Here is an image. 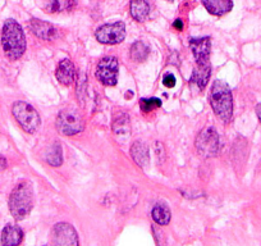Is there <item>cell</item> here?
<instances>
[{
	"label": "cell",
	"instance_id": "cell-12",
	"mask_svg": "<svg viewBox=\"0 0 261 246\" xmlns=\"http://www.w3.org/2000/svg\"><path fill=\"white\" fill-rule=\"evenodd\" d=\"M23 241V231L19 226L7 225L2 231V246H19Z\"/></svg>",
	"mask_w": 261,
	"mask_h": 246
},
{
	"label": "cell",
	"instance_id": "cell-15",
	"mask_svg": "<svg viewBox=\"0 0 261 246\" xmlns=\"http://www.w3.org/2000/svg\"><path fill=\"white\" fill-rule=\"evenodd\" d=\"M74 6H76L74 0H42V9L50 14L72 11Z\"/></svg>",
	"mask_w": 261,
	"mask_h": 246
},
{
	"label": "cell",
	"instance_id": "cell-13",
	"mask_svg": "<svg viewBox=\"0 0 261 246\" xmlns=\"http://www.w3.org/2000/svg\"><path fill=\"white\" fill-rule=\"evenodd\" d=\"M74 77H76V69L73 63L69 59H63L57 68V79L65 86L73 84Z\"/></svg>",
	"mask_w": 261,
	"mask_h": 246
},
{
	"label": "cell",
	"instance_id": "cell-9",
	"mask_svg": "<svg viewBox=\"0 0 261 246\" xmlns=\"http://www.w3.org/2000/svg\"><path fill=\"white\" fill-rule=\"evenodd\" d=\"M51 240L54 246H80L79 235L69 223H58L51 231Z\"/></svg>",
	"mask_w": 261,
	"mask_h": 246
},
{
	"label": "cell",
	"instance_id": "cell-24",
	"mask_svg": "<svg viewBox=\"0 0 261 246\" xmlns=\"http://www.w3.org/2000/svg\"><path fill=\"white\" fill-rule=\"evenodd\" d=\"M163 84L167 87H173L175 85V77L173 75H165L163 79Z\"/></svg>",
	"mask_w": 261,
	"mask_h": 246
},
{
	"label": "cell",
	"instance_id": "cell-23",
	"mask_svg": "<svg viewBox=\"0 0 261 246\" xmlns=\"http://www.w3.org/2000/svg\"><path fill=\"white\" fill-rule=\"evenodd\" d=\"M162 107V100L156 99V97H151V99H141L140 100V108L142 112L149 113L151 110L156 109V108Z\"/></svg>",
	"mask_w": 261,
	"mask_h": 246
},
{
	"label": "cell",
	"instance_id": "cell-8",
	"mask_svg": "<svg viewBox=\"0 0 261 246\" xmlns=\"http://www.w3.org/2000/svg\"><path fill=\"white\" fill-rule=\"evenodd\" d=\"M118 59L114 57H105L96 67V79L105 86H114L118 82Z\"/></svg>",
	"mask_w": 261,
	"mask_h": 246
},
{
	"label": "cell",
	"instance_id": "cell-21",
	"mask_svg": "<svg viewBox=\"0 0 261 246\" xmlns=\"http://www.w3.org/2000/svg\"><path fill=\"white\" fill-rule=\"evenodd\" d=\"M151 215H152V219L160 226L169 225L170 217H172L169 208H168L165 204H160V203L155 205L154 209H152Z\"/></svg>",
	"mask_w": 261,
	"mask_h": 246
},
{
	"label": "cell",
	"instance_id": "cell-5",
	"mask_svg": "<svg viewBox=\"0 0 261 246\" xmlns=\"http://www.w3.org/2000/svg\"><path fill=\"white\" fill-rule=\"evenodd\" d=\"M85 120L79 110L65 109L58 114L57 130L64 136H73L84 131Z\"/></svg>",
	"mask_w": 261,
	"mask_h": 246
},
{
	"label": "cell",
	"instance_id": "cell-7",
	"mask_svg": "<svg viewBox=\"0 0 261 246\" xmlns=\"http://www.w3.org/2000/svg\"><path fill=\"white\" fill-rule=\"evenodd\" d=\"M97 41L105 45L119 44L125 37V24L123 22H115V23H107L100 26L96 30Z\"/></svg>",
	"mask_w": 261,
	"mask_h": 246
},
{
	"label": "cell",
	"instance_id": "cell-25",
	"mask_svg": "<svg viewBox=\"0 0 261 246\" xmlns=\"http://www.w3.org/2000/svg\"><path fill=\"white\" fill-rule=\"evenodd\" d=\"M173 26H174V29H177L178 31H182V30H183L182 19H177V21H175L174 23H173Z\"/></svg>",
	"mask_w": 261,
	"mask_h": 246
},
{
	"label": "cell",
	"instance_id": "cell-27",
	"mask_svg": "<svg viewBox=\"0 0 261 246\" xmlns=\"http://www.w3.org/2000/svg\"><path fill=\"white\" fill-rule=\"evenodd\" d=\"M256 115H257L258 120H260V123H261V103L260 104L256 105Z\"/></svg>",
	"mask_w": 261,
	"mask_h": 246
},
{
	"label": "cell",
	"instance_id": "cell-18",
	"mask_svg": "<svg viewBox=\"0 0 261 246\" xmlns=\"http://www.w3.org/2000/svg\"><path fill=\"white\" fill-rule=\"evenodd\" d=\"M130 16L137 22H144L150 14V6L146 0H130Z\"/></svg>",
	"mask_w": 261,
	"mask_h": 246
},
{
	"label": "cell",
	"instance_id": "cell-22",
	"mask_svg": "<svg viewBox=\"0 0 261 246\" xmlns=\"http://www.w3.org/2000/svg\"><path fill=\"white\" fill-rule=\"evenodd\" d=\"M113 131L115 134H127L129 131V118L127 114H120L113 122Z\"/></svg>",
	"mask_w": 261,
	"mask_h": 246
},
{
	"label": "cell",
	"instance_id": "cell-6",
	"mask_svg": "<svg viewBox=\"0 0 261 246\" xmlns=\"http://www.w3.org/2000/svg\"><path fill=\"white\" fill-rule=\"evenodd\" d=\"M195 146L197 153L202 158L217 157L220 149L219 135H218L217 130L213 129V127L202 130L196 137Z\"/></svg>",
	"mask_w": 261,
	"mask_h": 246
},
{
	"label": "cell",
	"instance_id": "cell-14",
	"mask_svg": "<svg viewBox=\"0 0 261 246\" xmlns=\"http://www.w3.org/2000/svg\"><path fill=\"white\" fill-rule=\"evenodd\" d=\"M205 9L213 16H224L233 9V0H202Z\"/></svg>",
	"mask_w": 261,
	"mask_h": 246
},
{
	"label": "cell",
	"instance_id": "cell-4",
	"mask_svg": "<svg viewBox=\"0 0 261 246\" xmlns=\"http://www.w3.org/2000/svg\"><path fill=\"white\" fill-rule=\"evenodd\" d=\"M12 113H13V117L16 118L19 126L27 134H35L39 130L40 123H41L40 115L36 112V109L29 103L16 102L12 108Z\"/></svg>",
	"mask_w": 261,
	"mask_h": 246
},
{
	"label": "cell",
	"instance_id": "cell-16",
	"mask_svg": "<svg viewBox=\"0 0 261 246\" xmlns=\"http://www.w3.org/2000/svg\"><path fill=\"white\" fill-rule=\"evenodd\" d=\"M210 76H212V66L206 64V66H197L195 71L192 72L191 76V85H196L199 90H204L206 87L207 82H209Z\"/></svg>",
	"mask_w": 261,
	"mask_h": 246
},
{
	"label": "cell",
	"instance_id": "cell-28",
	"mask_svg": "<svg viewBox=\"0 0 261 246\" xmlns=\"http://www.w3.org/2000/svg\"><path fill=\"white\" fill-rule=\"evenodd\" d=\"M168 2H173V0H168Z\"/></svg>",
	"mask_w": 261,
	"mask_h": 246
},
{
	"label": "cell",
	"instance_id": "cell-3",
	"mask_svg": "<svg viewBox=\"0 0 261 246\" xmlns=\"http://www.w3.org/2000/svg\"><path fill=\"white\" fill-rule=\"evenodd\" d=\"M210 105L215 114L228 123L233 118V95L229 86L225 82L214 81L210 90Z\"/></svg>",
	"mask_w": 261,
	"mask_h": 246
},
{
	"label": "cell",
	"instance_id": "cell-20",
	"mask_svg": "<svg viewBox=\"0 0 261 246\" xmlns=\"http://www.w3.org/2000/svg\"><path fill=\"white\" fill-rule=\"evenodd\" d=\"M45 160L49 163L53 167H59L63 163V154H62V146L58 142L50 145L47 150L45 152Z\"/></svg>",
	"mask_w": 261,
	"mask_h": 246
},
{
	"label": "cell",
	"instance_id": "cell-26",
	"mask_svg": "<svg viewBox=\"0 0 261 246\" xmlns=\"http://www.w3.org/2000/svg\"><path fill=\"white\" fill-rule=\"evenodd\" d=\"M7 168V159L3 157H0V170H3Z\"/></svg>",
	"mask_w": 261,
	"mask_h": 246
},
{
	"label": "cell",
	"instance_id": "cell-10",
	"mask_svg": "<svg viewBox=\"0 0 261 246\" xmlns=\"http://www.w3.org/2000/svg\"><path fill=\"white\" fill-rule=\"evenodd\" d=\"M190 47L192 50L197 66H206L210 64V52H212V39L210 37H199L191 39Z\"/></svg>",
	"mask_w": 261,
	"mask_h": 246
},
{
	"label": "cell",
	"instance_id": "cell-11",
	"mask_svg": "<svg viewBox=\"0 0 261 246\" xmlns=\"http://www.w3.org/2000/svg\"><path fill=\"white\" fill-rule=\"evenodd\" d=\"M29 27L35 36L42 40H51L57 35V29L51 23L41 21V19L32 18L30 21Z\"/></svg>",
	"mask_w": 261,
	"mask_h": 246
},
{
	"label": "cell",
	"instance_id": "cell-17",
	"mask_svg": "<svg viewBox=\"0 0 261 246\" xmlns=\"http://www.w3.org/2000/svg\"><path fill=\"white\" fill-rule=\"evenodd\" d=\"M130 155L134 158V160L136 162L137 165H140L141 168L146 167L150 162V152L149 147L144 142L136 141L132 146H130Z\"/></svg>",
	"mask_w": 261,
	"mask_h": 246
},
{
	"label": "cell",
	"instance_id": "cell-1",
	"mask_svg": "<svg viewBox=\"0 0 261 246\" xmlns=\"http://www.w3.org/2000/svg\"><path fill=\"white\" fill-rule=\"evenodd\" d=\"M2 46L11 60H17L26 52V37L21 24L14 19H7L2 30Z\"/></svg>",
	"mask_w": 261,
	"mask_h": 246
},
{
	"label": "cell",
	"instance_id": "cell-2",
	"mask_svg": "<svg viewBox=\"0 0 261 246\" xmlns=\"http://www.w3.org/2000/svg\"><path fill=\"white\" fill-rule=\"evenodd\" d=\"M9 210L16 220H22L31 213L34 208V190L31 183H18L9 195Z\"/></svg>",
	"mask_w": 261,
	"mask_h": 246
},
{
	"label": "cell",
	"instance_id": "cell-19",
	"mask_svg": "<svg viewBox=\"0 0 261 246\" xmlns=\"http://www.w3.org/2000/svg\"><path fill=\"white\" fill-rule=\"evenodd\" d=\"M150 54V47L144 41H136L132 44L129 49L130 59L135 62H144Z\"/></svg>",
	"mask_w": 261,
	"mask_h": 246
}]
</instances>
